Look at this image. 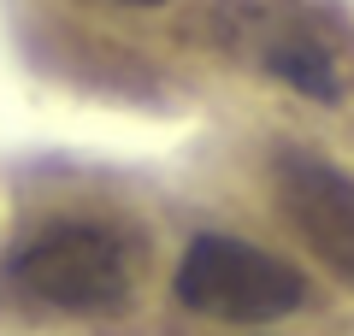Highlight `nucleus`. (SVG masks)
Instances as JSON below:
<instances>
[{"instance_id":"nucleus-1","label":"nucleus","mask_w":354,"mask_h":336,"mask_svg":"<svg viewBox=\"0 0 354 336\" xmlns=\"http://www.w3.org/2000/svg\"><path fill=\"white\" fill-rule=\"evenodd\" d=\"M177 301L225 324H272L307 301V277L254 242L207 230L177 260Z\"/></svg>"},{"instance_id":"nucleus-2","label":"nucleus","mask_w":354,"mask_h":336,"mask_svg":"<svg viewBox=\"0 0 354 336\" xmlns=\"http://www.w3.org/2000/svg\"><path fill=\"white\" fill-rule=\"evenodd\" d=\"M12 283L65 312L118 307L130 289L124 242L113 230H101V224H53L12 260Z\"/></svg>"},{"instance_id":"nucleus-3","label":"nucleus","mask_w":354,"mask_h":336,"mask_svg":"<svg viewBox=\"0 0 354 336\" xmlns=\"http://www.w3.org/2000/svg\"><path fill=\"white\" fill-rule=\"evenodd\" d=\"M278 195L301 242L354 289V177L313 153H283Z\"/></svg>"},{"instance_id":"nucleus-4","label":"nucleus","mask_w":354,"mask_h":336,"mask_svg":"<svg viewBox=\"0 0 354 336\" xmlns=\"http://www.w3.org/2000/svg\"><path fill=\"white\" fill-rule=\"evenodd\" d=\"M266 71L283 77V83L301 88V95L325 100V106H337V100H342L337 59H330V48H325V41H313V36H278V41H266Z\"/></svg>"},{"instance_id":"nucleus-5","label":"nucleus","mask_w":354,"mask_h":336,"mask_svg":"<svg viewBox=\"0 0 354 336\" xmlns=\"http://www.w3.org/2000/svg\"><path fill=\"white\" fill-rule=\"evenodd\" d=\"M124 6H165V0H124Z\"/></svg>"}]
</instances>
